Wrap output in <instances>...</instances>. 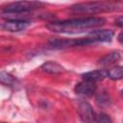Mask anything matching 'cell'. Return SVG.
Returning a JSON list of instances; mask_svg holds the SVG:
<instances>
[{
    "mask_svg": "<svg viewBox=\"0 0 123 123\" xmlns=\"http://www.w3.org/2000/svg\"><path fill=\"white\" fill-rule=\"evenodd\" d=\"M106 19L103 17H80L73 18L63 21H54L48 23L46 27L55 33H79L86 31L87 29L97 28L104 25Z\"/></svg>",
    "mask_w": 123,
    "mask_h": 123,
    "instance_id": "1",
    "label": "cell"
},
{
    "mask_svg": "<svg viewBox=\"0 0 123 123\" xmlns=\"http://www.w3.org/2000/svg\"><path fill=\"white\" fill-rule=\"evenodd\" d=\"M118 3L111 2H86L78 3L71 7V11L75 13H85V14H94L103 12L114 11L119 7Z\"/></svg>",
    "mask_w": 123,
    "mask_h": 123,
    "instance_id": "2",
    "label": "cell"
},
{
    "mask_svg": "<svg viewBox=\"0 0 123 123\" xmlns=\"http://www.w3.org/2000/svg\"><path fill=\"white\" fill-rule=\"evenodd\" d=\"M41 5L40 2H35V1H18V2H12L8 4L4 7L2 10V13L6 14H19L22 12H30L32 10H35L38 8Z\"/></svg>",
    "mask_w": 123,
    "mask_h": 123,
    "instance_id": "3",
    "label": "cell"
},
{
    "mask_svg": "<svg viewBox=\"0 0 123 123\" xmlns=\"http://www.w3.org/2000/svg\"><path fill=\"white\" fill-rule=\"evenodd\" d=\"M78 114L84 123H97V116L92 107L86 101H81L78 104Z\"/></svg>",
    "mask_w": 123,
    "mask_h": 123,
    "instance_id": "4",
    "label": "cell"
},
{
    "mask_svg": "<svg viewBox=\"0 0 123 123\" xmlns=\"http://www.w3.org/2000/svg\"><path fill=\"white\" fill-rule=\"evenodd\" d=\"M50 45L56 48H66V47H73V46H79V45H86L92 43L91 40L86 37L77 38V39H68V38H54L49 41Z\"/></svg>",
    "mask_w": 123,
    "mask_h": 123,
    "instance_id": "5",
    "label": "cell"
},
{
    "mask_svg": "<svg viewBox=\"0 0 123 123\" xmlns=\"http://www.w3.org/2000/svg\"><path fill=\"white\" fill-rule=\"evenodd\" d=\"M96 88H97V86L95 83L88 82V81H83L76 85L75 92L76 94L83 96V97H90L95 93Z\"/></svg>",
    "mask_w": 123,
    "mask_h": 123,
    "instance_id": "6",
    "label": "cell"
},
{
    "mask_svg": "<svg viewBox=\"0 0 123 123\" xmlns=\"http://www.w3.org/2000/svg\"><path fill=\"white\" fill-rule=\"evenodd\" d=\"M30 22L25 19H8L2 24V28L8 32H20L28 28Z\"/></svg>",
    "mask_w": 123,
    "mask_h": 123,
    "instance_id": "7",
    "label": "cell"
},
{
    "mask_svg": "<svg viewBox=\"0 0 123 123\" xmlns=\"http://www.w3.org/2000/svg\"><path fill=\"white\" fill-rule=\"evenodd\" d=\"M91 42H108L113 37V32L111 30H96L92 31L87 37Z\"/></svg>",
    "mask_w": 123,
    "mask_h": 123,
    "instance_id": "8",
    "label": "cell"
},
{
    "mask_svg": "<svg viewBox=\"0 0 123 123\" xmlns=\"http://www.w3.org/2000/svg\"><path fill=\"white\" fill-rule=\"evenodd\" d=\"M84 81H88L92 83H96L98 81H102L106 77H108V71L104 69H97L89 72H86L82 75Z\"/></svg>",
    "mask_w": 123,
    "mask_h": 123,
    "instance_id": "9",
    "label": "cell"
},
{
    "mask_svg": "<svg viewBox=\"0 0 123 123\" xmlns=\"http://www.w3.org/2000/svg\"><path fill=\"white\" fill-rule=\"evenodd\" d=\"M40 68L42 71H44L46 73H50V74H60L62 72H63V70H64V68L60 63H58L56 62H52V61L44 62L40 66Z\"/></svg>",
    "mask_w": 123,
    "mask_h": 123,
    "instance_id": "10",
    "label": "cell"
},
{
    "mask_svg": "<svg viewBox=\"0 0 123 123\" xmlns=\"http://www.w3.org/2000/svg\"><path fill=\"white\" fill-rule=\"evenodd\" d=\"M119 59H120V54L118 52H111L107 54L106 56H104L99 61V63L102 65H110V64L116 62Z\"/></svg>",
    "mask_w": 123,
    "mask_h": 123,
    "instance_id": "11",
    "label": "cell"
},
{
    "mask_svg": "<svg viewBox=\"0 0 123 123\" xmlns=\"http://www.w3.org/2000/svg\"><path fill=\"white\" fill-rule=\"evenodd\" d=\"M108 77L114 81L123 79V66H115L110 69L108 71Z\"/></svg>",
    "mask_w": 123,
    "mask_h": 123,
    "instance_id": "12",
    "label": "cell"
},
{
    "mask_svg": "<svg viewBox=\"0 0 123 123\" xmlns=\"http://www.w3.org/2000/svg\"><path fill=\"white\" fill-rule=\"evenodd\" d=\"M0 81L3 85H6V86H12V85H14L16 80L14 79L13 76H12L11 74L7 73V72H1L0 73Z\"/></svg>",
    "mask_w": 123,
    "mask_h": 123,
    "instance_id": "13",
    "label": "cell"
},
{
    "mask_svg": "<svg viewBox=\"0 0 123 123\" xmlns=\"http://www.w3.org/2000/svg\"><path fill=\"white\" fill-rule=\"evenodd\" d=\"M97 102H98V104L101 105V106L109 105V103H110V98H109L108 94L102 92L101 94H99V95L97 96Z\"/></svg>",
    "mask_w": 123,
    "mask_h": 123,
    "instance_id": "14",
    "label": "cell"
},
{
    "mask_svg": "<svg viewBox=\"0 0 123 123\" xmlns=\"http://www.w3.org/2000/svg\"><path fill=\"white\" fill-rule=\"evenodd\" d=\"M97 122L98 123H112L111 117L106 113H100L97 117Z\"/></svg>",
    "mask_w": 123,
    "mask_h": 123,
    "instance_id": "15",
    "label": "cell"
},
{
    "mask_svg": "<svg viewBox=\"0 0 123 123\" xmlns=\"http://www.w3.org/2000/svg\"><path fill=\"white\" fill-rule=\"evenodd\" d=\"M114 24H115L116 26H118V27L123 28V15L118 16V17L114 20Z\"/></svg>",
    "mask_w": 123,
    "mask_h": 123,
    "instance_id": "16",
    "label": "cell"
},
{
    "mask_svg": "<svg viewBox=\"0 0 123 123\" xmlns=\"http://www.w3.org/2000/svg\"><path fill=\"white\" fill-rule=\"evenodd\" d=\"M118 40H119L121 43H123V32L118 35Z\"/></svg>",
    "mask_w": 123,
    "mask_h": 123,
    "instance_id": "17",
    "label": "cell"
},
{
    "mask_svg": "<svg viewBox=\"0 0 123 123\" xmlns=\"http://www.w3.org/2000/svg\"><path fill=\"white\" fill-rule=\"evenodd\" d=\"M122 94H123V90H122Z\"/></svg>",
    "mask_w": 123,
    "mask_h": 123,
    "instance_id": "18",
    "label": "cell"
}]
</instances>
